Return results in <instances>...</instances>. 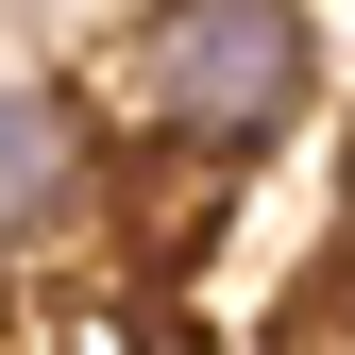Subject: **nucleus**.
<instances>
[{
	"label": "nucleus",
	"instance_id": "nucleus-3",
	"mask_svg": "<svg viewBox=\"0 0 355 355\" xmlns=\"http://www.w3.org/2000/svg\"><path fill=\"white\" fill-rule=\"evenodd\" d=\"M338 322H355V288H338Z\"/></svg>",
	"mask_w": 355,
	"mask_h": 355
},
{
	"label": "nucleus",
	"instance_id": "nucleus-2",
	"mask_svg": "<svg viewBox=\"0 0 355 355\" xmlns=\"http://www.w3.org/2000/svg\"><path fill=\"white\" fill-rule=\"evenodd\" d=\"M68 203H85V119L51 85H0V254H34Z\"/></svg>",
	"mask_w": 355,
	"mask_h": 355
},
{
	"label": "nucleus",
	"instance_id": "nucleus-1",
	"mask_svg": "<svg viewBox=\"0 0 355 355\" xmlns=\"http://www.w3.org/2000/svg\"><path fill=\"white\" fill-rule=\"evenodd\" d=\"M304 102V17H254V0H187V17L136 34V119L187 153H254Z\"/></svg>",
	"mask_w": 355,
	"mask_h": 355
}]
</instances>
